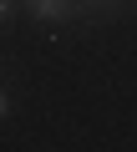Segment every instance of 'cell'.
<instances>
[{
    "mask_svg": "<svg viewBox=\"0 0 137 152\" xmlns=\"http://www.w3.org/2000/svg\"><path fill=\"white\" fill-rule=\"evenodd\" d=\"M26 5H31L41 20H66V15L76 10V0H26Z\"/></svg>",
    "mask_w": 137,
    "mask_h": 152,
    "instance_id": "6da1fadb",
    "label": "cell"
},
{
    "mask_svg": "<svg viewBox=\"0 0 137 152\" xmlns=\"http://www.w3.org/2000/svg\"><path fill=\"white\" fill-rule=\"evenodd\" d=\"M5 112H10V96H5V91H0V117H5Z\"/></svg>",
    "mask_w": 137,
    "mask_h": 152,
    "instance_id": "7a4b0ae2",
    "label": "cell"
},
{
    "mask_svg": "<svg viewBox=\"0 0 137 152\" xmlns=\"http://www.w3.org/2000/svg\"><path fill=\"white\" fill-rule=\"evenodd\" d=\"M5 10H10V0H0V20H5Z\"/></svg>",
    "mask_w": 137,
    "mask_h": 152,
    "instance_id": "3957f363",
    "label": "cell"
}]
</instances>
